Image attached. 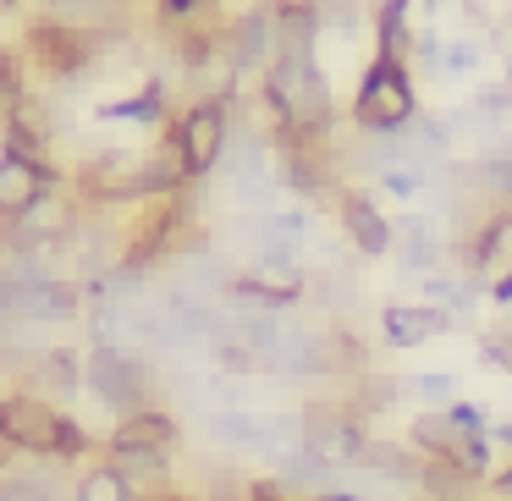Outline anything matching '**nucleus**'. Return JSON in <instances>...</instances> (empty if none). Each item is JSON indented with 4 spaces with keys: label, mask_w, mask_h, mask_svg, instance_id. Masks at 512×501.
I'll use <instances>...</instances> for the list:
<instances>
[{
    "label": "nucleus",
    "mask_w": 512,
    "mask_h": 501,
    "mask_svg": "<svg viewBox=\"0 0 512 501\" xmlns=\"http://www.w3.org/2000/svg\"><path fill=\"white\" fill-rule=\"evenodd\" d=\"M468 111L479 116V122H501V116H512V83H485V89L468 94Z\"/></svg>",
    "instance_id": "5701e85b"
},
{
    "label": "nucleus",
    "mask_w": 512,
    "mask_h": 501,
    "mask_svg": "<svg viewBox=\"0 0 512 501\" xmlns=\"http://www.w3.org/2000/svg\"><path fill=\"white\" fill-rule=\"evenodd\" d=\"M72 501H144V490H138L111 457H100V463H89L72 479Z\"/></svg>",
    "instance_id": "f3484780"
},
{
    "label": "nucleus",
    "mask_w": 512,
    "mask_h": 501,
    "mask_svg": "<svg viewBox=\"0 0 512 501\" xmlns=\"http://www.w3.org/2000/svg\"><path fill=\"white\" fill-rule=\"evenodd\" d=\"M83 386H89L94 402H105L116 419H127V413H138V408H155V369H149V358H138L133 347H94V353L83 358Z\"/></svg>",
    "instance_id": "39448f33"
},
{
    "label": "nucleus",
    "mask_w": 512,
    "mask_h": 501,
    "mask_svg": "<svg viewBox=\"0 0 512 501\" xmlns=\"http://www.w3.org/2000/svg\"><path fill=\"white\" fill-rule=\"evenodd\" d=\"M408 56H413V61H424V67H441L446 39L435 34V28H413V34H408Z\"/></svg>",
    "instance_id": "b1692460"
},
{
    "label": "nucleus",
    "mask_w": 512,
    "mask_h": 501,
    "mask_svg": "<svg viewBox=\"0 0 512 501\" xmlns=\"http://www.w3.org/2000/svg\"><path fill=\"white\" fill-rule=\"evenodd\" d=\"M100 122H138V127H160L171 116V83L166 78H149L138 94H127V100H105L100 111Z\"/></svg>",
    "instance_id": "2eb2a0df"
},
{
    "label": "nucleus",
    "mask_w": 512,
    "mask_h": 501,
    "mask_svg": "<svg viewBox=\"0 0 512 501\" xmlns=\"http://www.w3.org/2000/svg\"><path fill=\"white\" fill-rule=\"evenodd\" d=\"M61 479L50 468H0V501H61Z\"/></svg>",
    "instance_id": "aec40b11"
},
{
    "label": "nucleus",
    "mask_w": 512,
    "mask_h": 501,
    "mask_svg": "<svg viewBox=\"0 0 512 501\" xmlns=\"http://www.w3.org/2000/svg\"><path fill=\"white\" fill-rule=\"evenodd\" d=\"M479 61H485L479 39H452V45H446V56H441V67H446V72H474Z\"/></svg>",
    "instance_id": "a878e982"
},
{
    "label": "nucleus",
    "mask_w": 512,
    "mask_h": 501,
    "mask_svg": "<svg viewBox=\"0 0 512 501\" xmlns=\"http://www.w3.org/2000/svg\"><path fill=\"white\" fill-rule=\"evenodd\" d=\"M28 375H34L45 391H61V397H67V391L83 386V358L72 353V347H39L34 364H28Z\"/></svg>",
    "instance_id": "6ab92c4d"
},
{
    "label": "nucleus",
    "mask_w": 512,
    "mask_h": 501,
    "mask_svg": "<svg viewBox=\"0 0 512 501\" xmlns=\"http://www.w3.org/2000/svg\"><path fill=\"white\" fill-rule=\"evenodd\" d=\"M243 501H292V496H287V490H281V479H254Z\"/></svg>",
    "instance_id": "c85d7f7f"
},
{
    "label": "nucleus",
    "mask_w": 512,
    "mask_h": 501,
    "mask_svg": "<svg viewBox=\"0 0 512 501\" xmlns=\"http://www.w3.org/2000/svg\"><path fill=\"white\" fill-rule=\"evenodd\" d=\"M435 6H446V0H424V12H435Z\"/></svg>",
    "instance_id": "473e14b6"
},
{
    "label": "nucleus",
    "mask_w": 512,
    "mask_h": 501,
    "mask_svg": "<svg viewBox=\"0 0 512 501\" xmlns=\"http://www.w3.org/2000/svg\"><path fill=\"white\" fill-rule=\"evenodd\" d=\"M457 441H463V430L446 419V408H424L419 419L408 424V446H413L419 457H430V463H452V457H457Z\"/></svg>",
    "instance_id": "dca6fc26"
},
{
    "label": "nucleus",
    "mask_w": 512,
    "mask_h": 501,
    "mask_svg": "<svg viewBox=\"0 0 512 501\" xmlns=\"http://www.w3.org/2000/svg\"><path fill=\"white\" fill-rule=\"evenodd\" d=\"M331 204H336V226H342L347 243H353L364 259H380V254L397 248V221H386L380 204L369 199L364 188H336Z\"/></svg>",
    "instance_id": "6e6552de"
},
{
    "label": "nucleus",
    "mask_w": 512,
    "mask_h": 501,
    "mask_svg": "<svg viewBox=\"0 0 512 501\" xmlns=\"http://www.w3.org/2000/svg\"><path fill=\"white\" fill-rule=\"evenodd\" d=\"M402 397L424 402V408H452V402H457V380L452 375H402Z\"/></svg>",
    "instance_id": "4be33fe9"
},
{
    "label": "nucleus",
    "mask_w": 512,
    "mask_h": 501,
    "mask_svg": "<svg viewBox=\"0 0 512 501\" xmlns=\"http://www.w3.org/2000/svg\"><path fill=\"white\" fill-rule=\"evenodd\" d=\"M496 490H501V496H512V463H507V468H501V474H496Z\"/></svg>",
    "instance_id": "2f4dec72"
},
{
    "label": "nucleus",
    "mask_w": 512,
    "mask_h": 501,
    "mask_svg": "<svg viewBox=\"0 0 512 501\" xmlns=\"http://www.w3.org/2000/svg\"><path fill=\"white\" fill-rule=\"evenodd\" d=\"M336 127H303L281 122L270 133L276 149V182L292 188L298 199H336Z\"/></svg>",
    "instance_id": "f03ea898"
},
{
    "label": "nucleus",
    "mask_w": 512,
    "mask_h": 501,
    "mask_svg": "<svg viewBox=\"0 0 512 501\" xmlns=\"http://www.w3.org/2000/svg\"><path fill=\"white\" fill-rule=\"evenodd\" d=\"M276 12H270V0H259V6H248V12L226 17V50H232V61L243 72H265L270 61H276Z\"/></svg>",
    "instance_id": "9b49d317"
},
{
    "label": "nucleus",
    "mask_w": 512,
    "mask_h": 501,
    "mask_svg": "<svg viewBox=\"0 0 512 501\" xmlns=\"http://www.w3.org/2000/svg\"><path fill=\"white\" fill-rule=\"evenodd\" d=\"M490 441H496V446H507V452H512V419L490 424Z\"/></svg>",
    "instance_id": "c756f323"
},
{
    "label": "nucleus",
    "mask_w": 512,
    "mask_h": 501,
    "mask_svg": "<svg viewBox=\"0 0 512 501\" xmlns=\"http://www.w3.org/2000/svg\"><path fill=\"white\" fill-rule=\"evenodd\" d=\"M413 0H375V12H369V23H375V50H397V56H408V23Z\"/></svg>",
    "instance_id": "412c9836"
},
{
    "label": "nucleus",
    "mask_w": 512,
    "mask_h": 501,
    "mask_svg": "<svg viewBox=\"0 0 512 501\" xmlns=\"http://www.w3.org/2000/svg\"><path fill=\"white\" fill-rule=\"evenodd\" d=\"M446 419H452L463 435H490V413L479 408V402H463V397H457L452 408H446Z\"/></svg>",
    "instance_id": "393cba45"
},
{
    "label": "nucleus",
    "mask_w": 512,
    "mask_h": 501,
    "mask_svg": "<svg viewBox=\"0 0 512 501\" xmlns=\"http://www.w3.org/2000/svg\"><path fill=\"white\" fill-rule=\"evenodd\" d=\"M12 6H17V0H0V12H12Z\"/></svg>",
    "instance_id": "72a5a7b5"
},
{
    "label": "nucleus",
    "mask_w": 512,
    "mask_h": 501,
    "mask_svg": "<svg viewBox=\"0 0 512 501\" xmlns=\"http://www.w3.org/2000/svg\"><path fill=\"white\" fill-rule=\"evenodd\" d=\"M177 441H182V424L166 408H138L127 419H116V430L105 435V457H116V452H166L171 457Z\"/></svg>",
    "instance_id": "f8f14e48"
},
{
    "label": "nucleus",
    "mask_w": 512,
    "mask_h": 501,
    "mask_svg": "<svg viewBox=\"0 0 512 501\" xmlns=\"http://www.w3.org/2000/svg\"><path fill=\"white\" fill-rule=\"evenodd\" d=\"M83 314V287L72 276H50V270H39V276L23 281V292H17V320L23 325H67Z\"/></svg>",
    "instance_id": "1a4fd4ad"
},
{
    "label": "nucleus",
    "mask_w": 512,
    "mask_h": 501,
    "mask_svg": "<svg viewBox=\"0 0 512 501\" xmlns=\"http://www.w3.org/2000/svg\"><path fill=\"white\" fill-rule=\"evenodd\" d=\"M166 138L177 144L188 182H204L226 160V144H232V105L226 100H193L188 111H177L166 122Z\"/></svg>",
    "instance_id": "423d86ee"
},
{
    "label": "nucleus",
    "mask_w": 512,
    "mask_h": 501,
    "mask_svg": "<svg viewBox=\"0 0 512 501\" xmlns=\"http://www.w3.org/2000/svg\"><path fill=\"white\" fill-rule=\"evenodd\" d=\"M457 248L441 237V221L430 215H397V259L408 276H435Z\"/></svg>",
    "instance_id": "ddd939ff"
},
{
    "label": "nucleus",
    "mask_w": 512,
    "mask_h": 501,
    "mask_svg": "<svg viewBox=\"0 0 512 501\" xmlns=\"http://www.w3.org/2000/svg\"><path fill=\"white\" fill-rule=\"evenodd\" d=\"M0 446L17 457H56L61 463V446H67V413L56 408L50 397L17 386L0 397Z\"/></svg>",
    "instance_id": "20e7f679"
},
{
    "label": "nucleus",
    "mask_w": 512,
    "mask_h": 501,
    "mask_svg": "<svg viewBox=\"0 0 512 501\" xmlns=\"http://www.w3.org/2000/svg\"><path fill=\"white\" fill-rule=\"evenodd\" d=\"M347 116H353L358 133H402L419 116V89H413V72L397 50H375Z\"/></svg>",
    "instance_id": "f257e3e1"
},
{
    "label": "nucleus",
    "mask_w": 512,
    "mask_h": 501,
    "mask_svg": "<svg viewBox=\"0 0 512 501\" xmlns=\"http://www.w3.org/2000/svg\"><path fill=\"white\" fill-rule=\"evenodd\" d=\"M309 501H364L358 490H325V496H309Z\"/></svg>",
    "instance_id": "7c9ffc66"
},
{
    "label": "nucleus",
    "mask_w": 512,
    "mask_h": 501,
    "mask_svg": "<svg viewBox=\"0 0 512 501\" xmlns=\"http://www.w3.org/2000/svg\"><path fill=\"white\" fill-rule=\"evenodd\" d=\"M23 56L45 83H78L100 67L105 34H89V28H72V23H61V17L39 12L34 23L23 28Z\"/></svg>",
    "instance_id": "7ed1b4c3"
},
{
    "label": "nucleus",
    "mask_w": 512,
    "mask_h": 501,
    "mask_svg": "<svg viewBox=\"0 0 512 501\" xmlns=\"http://www.w3.org/2000/svg\"><path fill=\"white\" fill-rule=\"evenodd\" d=\"M56 182H61V171H45V166H34V160L12 155V149H0V221H17V215H23L45 188H56Z\"/></svg>",
    "instance_id": "4468645a"
},
{
    "label": "nucleus",
    "mask_w": 512,
    "mask_h": 501,
    "mask_svg": "<svg viewBox=\"0 0 512 501\" xmlns=\"http://www.w3.org/2000/svg\"><path fill=\"white\" fill-rule=\"evenodd\" d=\"M490 303H496V309H512V265L501 270V276H490Z\"/></svg>",
    "instance_id": "cd10ccee"
},
{
    "label": "nucleus",
    "mask_w": 512,
    "mask_h": 501,
    "mask_svg": "<svg viewBox=\"0 0 512 501\" xmlns=\"http://www.w3.org/2000/svg\"><path fill=\"white\" fill-rule=\"evenodd\" d=\"M303 270H298V254H259L248 270H237L232 281H226V292H232L237 303H254V309H276L287 314L292 303L303 298Z\"/></svg>",
    "instance_id": "0eeeda50"
},
{
    "label": "nucleus",
    "mask_w": 512,
    "mask_h": 501,
    "mask_svg": "<svg viewBox=\"0 0 512 501\" xmlns=\"http://www.w3.org/2000/svg\"><path fill=\"white\" fill-rule=\"evenodd\" d=\"M485 364L490 369H507V375H512V331H490L485 336Z\"/></svg>",
    "instance_id": "bb28decb"
},
{
    "label": "nucleus",
    "mask_w": 512,
    "mask_h": 501,
    "mask_svg": "<svg viewBox=\"0 0 512 501\" xmlns=\"http://www.w3.org/2000/svg\"><path fill=\"white\" fill-rule=\"evenodd\" d=\"M452 309H441V303H386L380 309V342L391 347V353H408V347H424L435 342V336L452 331Z\"/></svg>",
    "instance_id": "9d476101"
},
{
    "label": "nucleus",
    "mask_w": 512,
    "mask_h": 501,
    "mask_svg": "<svg viewBox=\"0 0 512 501\" xmlns=\"http://www.w3.org/2000/svg\"><path fill=\"white\" fill-rule=\"evenodd\" d=\"M210 441L232 446V452H254L265 457V419L259 413H243V408H226V413H210Z\"/></svg>",
    "instance_id": "a211bd4d"
}]
</instances>
